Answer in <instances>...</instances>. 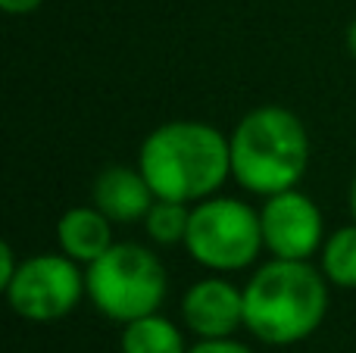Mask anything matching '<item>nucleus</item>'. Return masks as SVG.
Wrapping results in <instances>:
<instances>
[{
  "label": "nucleus",
  "mask_w": 356,
  "mask_h": 353,
  "mask_svg": "<svg viewBox=\"0 0 356 353\" xmlns=\"http://www.w3.org/2000/svg\"><path fill=\"white\" fill-rule=\"evenodd\" d=\"M319 269L328 285L356 291V222L328 231L319 250Z\"/></svg>",
  "instance_id": "12"
},
{
  "label": "nucleus",
  "mask_w": 356,
  "mask_h": 353,
  "mask_svg": "<svg viewBox=\"0 0 356 353\" xmlns=\"http://www.w3.org/2000/svg\"><path fill=\"white\" fill-rule=\"evenodd\" d=\"M347 50H350V56L356 60V19L347 25Z\"/></svg>",
  "instance_id": "17"
},
{
  "label": "nucleus",
  "mask_w": 356,
  "mask_h": 353,
  "mask_svg": "<svg viewBox=\"0 0 356 353\" xmlns=\"http://www.w3.org/2000/svg\"><path fill=\"white\" fill-rule=\"evenodd\" d=\"M6 304L29 322L66 319L88 297L85 269L66 254H35L19 263V272L3 288Z\"/></svg>",
  "instance_id": "6"
},
{
  "label": "nucleus",
  "mask_w": 356,
  "mask_h": 353,
  "mask_svg": "<svg viewBox=\"0 0 356 353\" xmlns=\"http://www.w3.org/2000/svg\"><path fill=\"white\" fill-rule=\"evenodd\" d=\"M181 247L197 266L209 272H244L266 250L259 210H253L241 197L213 194L191 206V222Z\"/></svg>",
  "instance_id": "5"
},
{
  "label": "nucleus",
  "mask_w": 356,
  "mask_h": 353,
  "mask_svg": "<svg viewBox=\"0 0 356 353\" xmlns=\"http://www.w3.org/2000/svg\"><path fill=\"white\" fill-rule=\"evenodd\" d=\"M328 279L313 260L272 256L244 285V329L269 347H291L322 329Z\"/></svg>",
  "instance_id": "2"
},
{
  "label": "nucleus",
  "mask_w": 356,
  "mask_h": 353,
  "mask_svg": "<svg viewBox=\"0 0 356 353\" xmlns=\"http://www.w3.org/2000/svg\"><path fill=\"white\" fill-rule=\"evenodd\" d=\"M188 353H253L247 344L234 341V338H219V341H197Z\"/></svg>",
  "instance_id": "14"
},
{
  "label": "nucleus",
  "mask_w": 356,
  "mask_h": 353,
  "mask_svg": "<svg viewBox=\"0 0 356 353\" xmlns=\"http://www.w3.org/2000/svg\"><path fill=\"white\" fill-rule=\"evenodd\" d=\"M44 0H0V10L10 16H29V13L41 10Z\"/></svg>",
  "instance_id": "16"
},
{
  "label": "nucleus",
  "mask_w": 356,
  "mask_h": 353,
  "mask_svg": "<svg viewBox=\"0 0 356 353\" xmlns=\"http://www.w3.org/2000/svg\"><path fill=\"white\" fill-rule=\"evenodd\" d=\"M154 200V191L138 166H106L91 185V204L113 225L144 222Z\"/></svg>",
  "instance_id": "9"
},
{
  "label": "nucleus",
  "mask_w": 356,
  "mask_h": 353,
  "mask_svg": "<svg viewBox=\"0 0 356 353\" xmlns=\"http://www.w3.org/2000/svg\"><path fill=\"white\" fill-rule=\"evenodd\" d=\"M232 179L257 197L291 191L309 169V135L294 110L263 104L244 113L228 135Z\"/></svg>",
  "instance_id": "3"
},
{
  "label": "nucleus",
  "mask_w": 356,
  "mask_h": 353,
  "mask_svg": "<svg viewBox=\"0 0 356 353\" xmlns=\"http://www.w3.org/2000/svg\"><path fill=\"white\" fill-rule=\"evenodd\" d=\"M259 222L266 250L282 260H313L325 244V216L300 188L263 197Z\"/></svg>",
  "instance_id": "7"
},
{
  "label": "nucleus",
  "mask_w": 356,
  "mask_h": 353,
  "mask_svg": "<svg viewBox=\"0 0 356 353\" xmlns=\"http://www.w3.org/2000/svg\"><path fill=\"white\" fill-rule=\"evenodd\" d=\"M181 322L197 341L234 338L244 329V288L213 272L181 294Z\"/></svg>",
  "instance_id": "8"
},
{
  "label": "nucleus",
  "mask_w": 356,
  "mask_h": 353,
  "mask_svg": "<svg viewBox=\"0 0 356 353\" xmlns=\"http://www.w3.org/2000/svg\"><path fill=\"white\" fill-rule=\"evenodd\" d=\"M138 169L154 197L200 204L232 179V144L216 125L200 119L163 122L141 141Z\"/></svg>",
  "instance_id": "1"
},
{
  "label": "nucleus",
  "mask_w": 356,
  "mask_h": 353,
  "mask_svg": "<svg viewBox=\"0 0 356 353\" xmlns=\"http://www.w3.org/2000/svg\"><path fill=\"white\" fill-rule=\"evenodd\" d=\"M19 263L22 260H16V250L10 244H0V288H6L13 281V275L19 272Z\"/></svg>",
  "instance_id": "15"
},
{
  "label": "nucleus",
  "mask_w": 356,
  "mask_h": 353,
  "mask_svg": "<svg viewBox=\"0 0 356 353\" xmlns=\"http://www.w3.org/2000/svg\"><path fill=\"white\" fill-rule=\"evenodd\" d=\"M188 222H191V204L156 197L141 225H144V235H147L156 247H175V244H184Z\"/></svg>",
  "instance_id": "13"
},
{
  "label": "nucleus",
  "mask_w": 356,
  "mask_h": 353,
  "mask_svg": "<svg viewBox=\"0 0 356 353\" xmlns=\"http://www.w3.org/2000/svg\"><path fill=\"white\" fill-rule=\"evenodd\" d=\"M119 350L122 353H188L191 347L184 344L181 329L166 319L163 313H150L135 322L122 325V338H119Z\"/></svg>",
  "instance_id": "11"
},
{
  "label": "nucleus",
  "mask_w": 356,
  "mask_h": 353,
  "mask_svg": "<svg viewBox=\"0 0 356 353\" xmlns=\"http://www.w3.org/2000/svg\"><path fill=\"white\" fill-rule=\"evenodd\" d=\"M56 244H60V254H66L69 260L91 266L116 244L113 241V222L94 204L72 206L56 222Z\"/></svg>",
  "instance_id": "10"
},
{
  "label": "nucleus",
  "mask_w": 356,
  "mask_h": 353,
  "mask_svg": "<svg viewBox=\"0 0 356 353\" xmlns=\"http://www.w3.org/2000/svg\"><path fill=\"white\" fill-rule=\"evenodd\" d=\"M350 216H353V222H356V175H353V181H350Z\"/></svg>",
  "instance_id": "18"
},
{
  "label": "nucleus",
  "mask_w": 356,
  "mask_h": 353,
  "mask_svg": "<svg viewBox=\"0 0 356 353\" xmlns=\"http://www.w3.org/2000/svg\"><path fill=\"white\" fill-rule=\"evenodd\" d=\"M88 300L110 322H135L160 313L169 294V275L150 247L135 241H116L100 260L85 266Z\"/></svg>",
  "instance_id": "4"
}]
</instances>
